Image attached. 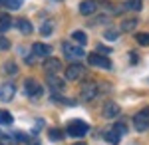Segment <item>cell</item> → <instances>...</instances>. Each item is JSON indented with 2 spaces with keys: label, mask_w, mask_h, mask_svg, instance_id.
<instances>
[{
  "label": "cell",
  "mask_w": 149,
  "mask_h": 145,
  "mask_svg": "<svg viewBox=\"0 0 149 145\" xmlns=\"http://www.w3.org/2000/svg\"><path fill=\"white\" fill-rule=\"evenodd\" d=\"M129 56H131V62H133V64H135V62H137V54H135V52H131V54H129Z\"/></svg>",
  "instance_id": "obj_31"
},
{
  "label": "cell",
  "mask_w": 149,
  "mask_h": 145,
  "mask_svg": "<svg viewBox=\"0 0 149 145\" xmlns=\"http://www.w3.org/2000/svg\"><path fill=\"white\" fill-rule=\"evenodd\" d=\"M44 70H46L48 74H58L62 70V62L58 58H46L44 60Z\"/></svg>",
  "instance_id": "obj_8"
},
{
  "label": "cell",
  "mask_w": 149,
  "mask_h": 145,
  "mask_svg": "<svg viewBox=\"0 0 149 145\" xmlns=\"http://www.w3.org/2000/svg\"><path fill=\"white\" fill-rule=\"evenodd\" d=\"M105 40H115L117 38V30H105Z\"/></svg>",
  "instance_id": "obj_26"
},
{
  "label": "cell",
  "mask_w": 149,
  "mask_h": 145,
  "mask_svg": "<svg viewBox=\"0 0 149 145\" xmlns=\"http://www.w3.org/2000/svg\"><path fill=\"white\" fill-rule=\"evenodd\" d=\"M95 10H97V2H95V0H84L80 4V12L84 16H90V14H93Z\"/></svg>",
  "instance_id": "obj_12"
},
{
  "label": "cell",
  "mask_w": 149,
  "mask_h": 145,
  "mask_svg": "<svg viewBox=\"0 0 149 145\" xmlns=\"http://www.w3.org/2000/svg\"><path fill=\"white\" fill-rule=\"evenodd\" d=\"M10 26H12L10 16H8V14H2V16H0V32H6V30H10Z\"/></svg>",
  "instance_id": "obj_15"
},
{
  "label": "cell",
  "mask_w": 149,
  "mask_h": 145,
  "mask_svg": "<svg viewBox=\"0 0 149 145\" xmlns=\"http://www.w3.org/2000/svg\"><path fill=\"white\" fill-rule=\"evenodd\" d=\"M84 74H86V68L81 66V64H72V66H68V70H66V78H68L70 82L81 79Z\"/></svg>",
  "instance_id": "obj_4"
},
{
  "label": "cell",
  "mask_w": 149,
  "mask_h": 145,
  "mask_svg": "<svg viewBox=\"0 0 149 145\" xmlns=\"http://www.w3.org/2000/svg\"><path fill=\"white\" fill-rule=\"evenodd\" d=\"M62 137H64V133H62L60 129H50V139H52V141H60Z\"/></svg>",
  "instance_id": "obj_25"
},
{
  "label": "cell",
  "mask_w": 149,
  "mask_h": 145,
  "mask_svg": "<svg viewBox=\"0 0 149 145\" xmlns=\"http://www.w3.org/2000/svg\"><path fill=\"white\" fill-rule=\"evenodd\" d=\"M72 38H74V42H76V44H80V46H84L86 42H88V38H86V34H84V32H74Z\"/></svg>",
  "instance_id": "obj_20"
},
{
  "label": "cell",
  "mask_w": 149,
  "mask_h": 145,
  "mask_svg": "<svg viewBox=\"0 0 149 145\" xmlns=\"http://www.w3.org/2000/svg\"><path fill=\"white\" fill-rule=\"evenodd\" d=\"M95 96H97V88H95L93 84H86V86L81 88V100L84 101H92Z\"/></svg>",
  "instance_id": "obj_10"
},
{
  "label": "cell",
  "mask_w": 149,
  "mask_h": 145,
  "mask_svg": "<svg viewBox=\"0 0 149 145\" xmlns=\"http://www.w3.org/2000/svg\"><path fill=\"white\" fill-rule=\"evenodd\" d=\"M117 113H119V105H117V103L107 101V103L103 105V117H105V119H113Z\"/></svg>",
  "instance_id": "obj_11"
},
{
  "label": "cell",
  "mask_w": 149,
  "mask_h": 145,
  "mask_svg": "<svg viewBox=\"0 0 149 145\" xmlns=\"http://www.w3.org/2000/svg\"><path fill=\"white\" fill-rule=\"evenodd\" d=\"M52 30H54V22H50V20H48V22L42 26V30H40V32H42V36H48V34H52Z\"/></svg>",
  "instance_id": "obj_23"
},
{
  "label": "cell",
  "mask_w": 149,
  "mask_h": 145,
  "mask_svg": "<svg viewBox=\"0 0 149 145\" xmlns=\"http://www.w3.org/2000/svg\"><path fill=\"white\" fill-rule=\"evenodd\" d=\"M18 28H20V32H22V34H30V32H32V24L28 22L26 18H20V20H18Z\"/></svg>",
  "instance_id": "obj_18"
},
{
  "label": "cell",
  "mask_w": 149,
  "mask_h": 145,
  "mask_svg": "<svg viewBox=\"0 0 149 145\" xmlns=\"http://www.w3.org/2000/svg\"><path fill=\"white\" fill-rule=\"evenodd\" d=\"M20 4H22V0H4V6L10 8V10H18Z\"/></svg>",
  "instance_id": "obj_22"
},
{
  "label": "cell",
  "mask_w": 149,
  "mask_h": 145,
  "mask_svg": "<svg viewBox=\"0 0 149 145\" xmlns=\"http://www.w3.org/2000/svg\"><path fill=\"white\" fill-rule=\"evenodd\" d=\"M12 121H14L12 113L6 112V109H0V123H2V125H10Z\"/></svg>",
  "instance_id": "obj_17"
},
{
  "label": "cell",
  "mask_w": 149,
  "mask_h": 145,
  "mask_svg": "<svg viewBox=\"0 0 149 145\" xmlns=\"http://www.w3.org/2000/svg\"><path fill=\"white\" fill-rule=\"evenodd\" d=\"M103 137H105V141H109L111 145H117V143H119V139H121L119 135L115 133V129H109V131H105V135H103Z\"/></svg>",
  "instance_id": "obj_16"
},
{
  "label": "cell",
  "mask_w": 149,
  "mask_h": 145,
  "mask_svg": "<svg viewBox=\"0 0 149 145\" xmlns=\"http://www.w3.org/2000/svg\"><path fill=\"white\" fill-rule=\"evenodd\" d=\"M24 91L28 93V96H32V98H36V96H40L42 93V86L36 82V79L28 78L26 82H24Z\"/></svg>",
  "instance_id": "obj_6"
},
{
  "label": "cell",
  "mask_w": 149,
  "mask_h": 145,
  "mask_svg": "<svg viewBox=\"0 0 149 145\" xmlns=\"http://www.w3.org/2000/svg\"><path fill=\"white\" fill-rule=\"evenodd\" d=\"M135 40H137V44H141V46H149V34L139 32L137 36H135Z\"/></svg>",
  "instance_id": "obj_21"
},
{
  "label": "cell",
  "mask_w": 149,
  "mask_h": 145,
  "mask_svg": "<svg viewBox=\"0 0 149 145\" xmlns=\"http://www.w3.org/2000/svg\"><path fill=\"white\" fill-rule=\"evenodd\" d=\"M64 54H66V58H70V60H80L81 56H86L84 54V48H81L80 44H74V42H64Z\"/></svg>",
  "instance_id": "obj_1"
},
{
  "label": "cell",
  "mask_w": 149,
  "mask_h": 145,
  "mask_svg": "<svg viewBox=\"0 0 149 145\" xmlns=\"http://www.w3.org/2000/svg\"><path fill=\"white\" fill-rule=\"evenodd\" d=\"M32 145H40V143H32Z\"/></svg>",
  "instance_id": "obj_34"
},
{
  "label": "cell",
  "mask_w": 149,
  "mask_h": 145,
  "mask_svg": "<svg viewBox=\"0 0 149 145\" xmlns=\"http://www.w3.org/2000/svg\"><path fill=\"white\" fill-rule=\"evenodd\" d=\"M88 62H90L92 66L103 68V70H109V68H111V62H109V58L100 56V54H90V56H88Z\"/></svg>",
  "instance_id": "obj_5"
},
{
  "label": "cell",
  "mask_w": 149,
  "mask_h": 145,
  "mask_svg": "<svg viewBox=\"0 0 149 145\" xmlns=\"http://www.w3.org/2000/svg\"><path fill=\"white\" fill-rule=\"evenodd\" d=\"M113 129H115V133L119 135V137L127 133V127H125V123H115V125H113Z\"/></svg>",
  "instance_id": "obj_24"
},
{
  "label": "cell",
  "mask_w": 149,
  "mask_h": 145,
  "mask_svg": "<svg viewBox=\"0 0 149 145\" xmlns=\"http://www.w3.org/2000/svg\"><path fill=\"white\" fill-rule=\"evenodd\" d=\"M4 70H6V74H10V76L18 74V72H16V66H14V64H6V66H4Z\"/></svg>",
  "instance_id": "obj_27"
},
{
  "label": "cell",
  "mask_w": 149,
  "mask_h": 145,
  "mask_svg": "<svg viewBox=\"0 0 149 145\" xmlns=\"http://www.w3.org/2000/svg\"><path fill=\"white\" fill-rule=\"evenodd\" d=\"M100 52H105V54H109L111 50H109V48H105V46H100Z\"/></svg>",
  "instance_id": "obj_30"
},
{
  "label": "cell",
  "mask_w": 149,
  "mask_h": 145,
  "mask_svg": "<svg viewBox=\"0 0 149 145\" xmlns=\"http://www.w3.org/2000/svg\"><path fill=\"white\" fill-rule=\"evenodd\" d=\"M133 123H135V129H137V131H145L149 127V107L141 109V112L133 117Z\"/></svg>",
  "instance_id": "obj_3"
},
{
  "label": "cell",
  "mask_w": 149,
  "mask_h": 145,
  "mask_svg": "<svg viewBox=\"0 0 149 145\" xmlns=\"http://www.w3.org/2000/svg\"><path fill=\"white\" fill-rule=\"evenodd\" d=\"M74 145H86V143H74Z\"/></svg>",
  "instance_id": "obj_32"
},
{
  "label": "cell",
  "mask_w": 149,
  "mask_h": 145,
  "mask_svg": "<svg viewBox=\"0 0 149 145\" xmlns=\"http://www.w3.org/2000/svg\"><path fill=\"white\" fill-rule=\"evenodd\" d=\"M8 48H10V42L4 36H0V50H8Z\"/></svg>",
  "instance_id": "obj_28"
},
{
  "label": "cell",
  "mask_w": 149,
  "mask_h": 145,
  "mask_svg": "<svg viewBox=\"0 0 149 145\" xmlns=\"http://www.w3.org/2000/svg\"><path fill=\"white\" fill-rule=\"evenodd\" d=\"M123 8L125 10H133V12H139L141 10V0H129L123 4Z\"/></svg>",
  "instance_id": "obj_19"
},
{
  "label": "cell",
  "mask_w": 149,
  "mask_h": 145,
  "mask_svg": "<svg viewBox=\"0 0 149 145\" xmlns=\"http://www.w3.org/2000/svg\"><path fill=\"white\" fill-rule=\"evenodd\" d=\"M88 123L81 121V119H74V121L68 125V133L72 135V137H84V135L88 133Z\"/></svg>",
  "instance_id": "obj_2"
},
{
  "label": "cell",
  "mask_w": 149,
  "mask_h": 145,
  "mask_svg": "<svg viewBox=\"0 0 149 145\" xmlns=\"http://www.w3.org/2000/svg\"><path fill=\"white\" fill-rule=\"evenodd\" d=\"M14 93H16L14 84H2V86H0V100L2 101H10L12 98H14Z\"/></svg>",
  "instance_id": "obj_9"
},
{
  "label": "cell",
  "mask_w": 149,
  "mask_h": 145,
  "mask_svg": "<svg viewBox=\"0 0 149 145\" xmlns=\"http://www.w3.org/2000/svg\"><path fill=\"white\" fill-rule=\"evenodd\" d=\"M12 141H10V137L8 135H4L2 131H0V145H10Z\"/></svg>",
  "instance_id": "obj_29"
},
{
  "label": "cell",
  "mask_w": 149,
  "mask_h": 145,
  "mask_svg": "<svg viewBox=\"0 0 149 145\" xmlns=\"http://www.w3.org/2000/svg\"><path fill=\"white\" fill-rule=\"evenodd\" d=\"M2 4H4V0H0V6H2Z\"/></svg>",
  "instance_id": "obj_33"
},
{
  "label": "cell",
  "mask_w": 149,
  "mask_h": 145,
  "mask_svg": "<svg viewBox=\"0 0 149 145\" xmlns=\"http://www.w3.org/2000/svg\"><path fill=\"white\" fill-rule=\"evenodd\" d=\"M46 82H48V86H52V89H58V91H62V89H64V79L58 78L56 74H48Z\"/></svg>",
  "instance_id": "obj_13"
},
{
  "label": "cell",
  "mask_w": 149,
  "mask_h": 145,
  "mask_svg": "<svg viewBox=\"0 0 149 145\" xmlns=\"http://www.w3.org/2000/svg\"><path fill=\"white\" fill-rule=\"evenodd\" d=\"M135 26H137L135 18H127V20L121 22V32H131V30H135Z\"/></svg>",
  "instance_id": "obj_14"
},
{
  "label": "cell",
  "mask_w": 149,
  "mask_h": 145,
  "mask_svg": "<svg viewBox=\"0 0 149 145\" xmlns=\"http://www.w3.org/2000/svg\"><path fill=\"white\" fill-rule=\"evenodd\" d=\"M32 54H34L36 58H40V60H46V58H50V54H52V48L38 42V44L32 46Z\"/></svg>",
  "instance_id": "obj_7"
}]
</instances>
